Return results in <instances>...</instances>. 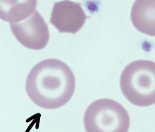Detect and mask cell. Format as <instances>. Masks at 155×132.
<instances>
[{
    "label": "cell",
    "mask_w": 155,
    "mask_h": 132,
    "mask_svg": "<svg viewBox=\"0 0 155 132\" xmlns=\"http://www.w3.org/2000/svg\"><path fill=\"white\" fill-rule=\"evenodd\" d=\"M76 81L72 69L57 59L40 61L28 75L25 89L32 101L41 108L54 110L69 101Z\"/></svg>",
    "instance_id": "obj_1"
},
{
    "label": "cell",
    "mask_w": 155,
    "mask_h": 132,
    "mask_svg": "<svg viewBox=\"0 0 155 132\" xmlns=\"http://www.w3.org/2000/svg\"><path fill=\"white\" fill-rule=\"evenodd\" d=\"M120 88L133 105L144 107L155 104V62L140 59L128 64L120 76Z\"/></svg>",
    "instance_id": "obj_2"
},
{
    "label": "cell",
    "mask_w": 155,
    "mask_h": 132,
    "mask_svg": "<svg viewBox=\"0 0 155 132\" xmlns=\"http://www.w3.org/2000/svg\"><path fill=\"white\" fill-rule=\"evenodd\" d=\"M86 132H128L130 118L124 107L111 99L95 100L84 115Z\"/></svg>",
    "instance_id": "obj_3"
},
{
    "label": "cell",
    "mask_w": 155,
    "mask_h": 132,
    "mask_svg": "<svg viewBox=\"0 0 155 132\" xmlns=\"http://www.w3.org/2000/svg\"><path fill=\"white\" fill-rule=\"evenodd\" d=\"M10 29L22 45L33 50L44 49L50 38L47 24L37 10L26 19L10 24Z\"/></svg>",
    "instance_id": "obj_4"
},
{
    "label": "cell",
    "mask_w": 155,
    "mask_h": 132,
    "mask_svg": "<svg viewBox=\"0 0 155 132\" xmlns=\"http://www.w3.org/2000/svg\"><path fill=\"white\" fill-rule=\"evenodd\" d=\"M86 19L81 4L69 0L56 2L51 12L50 23L60 33L76 34L84 25Z\"/></svg>",
    "instance_id": "obj_5"
},
{
    "label": "cell",
    "mask_w": 155,
    "mask_h": 132,
    "mask_svg": "<svg viewBox=\"0 0 155 132\" xmlns=\"http://www.w3.org/2000/svg\"><path fill=\"white\" fill-rule=\"evenodd\" d=\"M130 17L136 29L149 36H155V0L135 1Z\"/></svg>",
    "instance_id": "obj_6"
},
{
    "label": "cell",
    "mask_w": 155,
    "mask_h": 132,
    "mask_svg": "<svg viewBox=\"0 0 155 132\" xmlns=\"http://www.w3.org/2000/svg\"><path fill=\"white\" fill-rule=\"evenodd\" d=\"M37 1L0 0V19L16 24L26 19L36 11Z\"/></svg>",
    "instance_id": "obj_7"
}]
</instances>
